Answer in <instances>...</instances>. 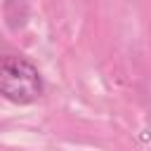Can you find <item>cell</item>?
<instances>
[{
    "instance_id": "6da1fadb",
    "label": "cell",
    "mask_w": 151,
    "mask_h": 151,
    "mask_svg": "<svg viewBox=\"0 0 151 151\" xmlns=\"http://www.w3.org/2000/svg\"><path fill=\"white\" fill-rule=\"evenodd\" d=\"M42 94V78L33 61L17 54L0 57V97L12 104H33Z\"/></svg>"
}]
</instances>
